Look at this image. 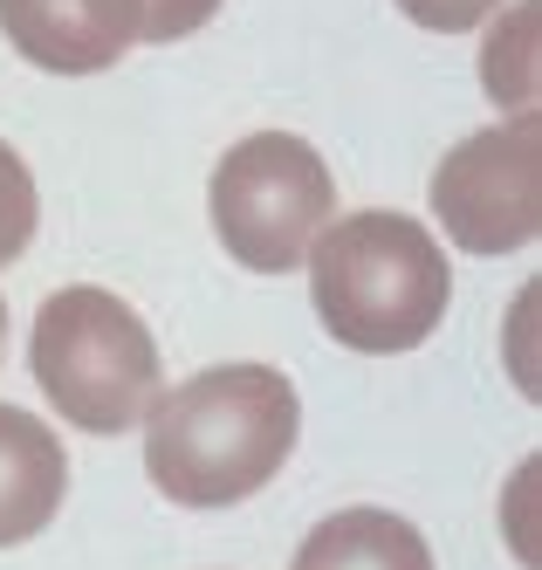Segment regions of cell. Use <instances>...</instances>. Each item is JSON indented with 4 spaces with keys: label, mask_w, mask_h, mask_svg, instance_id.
<instances>
[{
    "label": "cell",
    "mask_w": 542,
    "mask_h": 570,
    "mask_svg": "<svg viewBox=\"0 0 542 570\" xmlns=\"http://www.w3.org/2000/svg\"><path fill=\"white\" fill-rule=\"evenodd\" d=\"M145 474L179 509H234L288 468L303 399L275 364H206L145 405Z\"/></svg>",
    "instance_id": "cell-1"
},
{
    "label": "cell",
    "mask_w": 542,
    "mask_h": 570,
    "mask_svg": "<svg viewBox=\"0 0 542 570\" xmlns=\"http://www.w3.org/2000/svg\"><path fill=\"white\" fill-rule=\"evenodd\" d=\"M303 262H309L316 323L344 351H364V357L420 351L453 303V268L433 227L385 207L329 220Z\"/></svg>",
    "instance_id": "cell-2"
},
{
    "label": "cell",
    "mask_w": 542,
    "mask_h": 570,
    "mask_svg": "<svg viewBox=\"0 0 542 570\" xmlns=\"http://www.w3.org/2000/svg\"><path fill=\"white\" fill-rule=\"evenodd\" d=\"M28 372L41 399L76 426V433H124L145 420V405L158 399V337L151 323L110 296V289H56L35 309L28 331Z\"/></svg>",
    "instance_id": "cell-3"
},
{
    "label": "cell",
    "mask_w": 542,
    "mask_h": 570,
    "mask_svg": "<svg viewBox=\"0 0 542 570\" xmlns=\"http://www.w3.org/2000/svg\"><path fill=\"white\" fill-rule=\"evenodd\" d=\"M206 214H214L220 248L247 275H288L303 268L309 240L337 220V179H329L323 151L309 138L255 131L214 166Z\"/></svg>",
    "instance_id": "cell-4"
},
{
    "label": "cell",
    "mask_w": 542,
    "mask_h": 570,
    "mask_svg": "<svg viewBox=\"0 0 542 570\" xmlns=\"http://www.w3.org/2000/svg\"><path fill=\"white\" fill-rule=\"evenodd\" d=\"M433 220L461 255L529 248L542 234V117L535 110H515L440 158Z\"/></svg>",
    "instance_id": "cell-5"
},
{
    "label": "cell",
    "mask_w": 542,
    "mask_h": 570,
    "mask_svg": "<svg viewBox=\"0 0 542 570\" xmlns=\"http://www.w3.org/2000/svg\"><path fill=\"white\" fill-rule=\"evenodd\" d=\"M0 35L49 76H97L138 49V0H0Z\"/></svg>",
    "instance_id": "cell-6"
},
{
    "label": "cell",
    "mask_w": 542,
    "mask_h": 570,
    "mask_svg": "<svg viewBox=\"0 0 542 570\" xmlns=\"http://www.w3.org/2000/svg\"><path fill=\"white\" fill-rule=\"evenodd\" d=\"M69 502V446L49 420L0 405V550L41 537Z\"/></svg>",
    "instance_id": "cell-7"
},
{
    "label": "cell",
    "mask_w": 542,
    "mask_h": 570,
    "mask_svg": "<svg viewBox=\"0 0 542 570\" xmlns=\"http://www.w3.org/2000/svg\"><path fill=\"white\" fill-rule=\"evenodd\" d=\"M288 570H433V550L392 509H337L303 537Z\"/></svg>",
    "instance_id": "cell-8"
},
{
    "label": "cell",
    "mask_w": 542,
    "mask_h": 570,
    "mask_svg": "<svg viewBox=\"0 0 542 570\" xmlns=\"http://www.w3.org/2000/svg\"><path fill=\"white\" fill-rule=\"evenodd\" d=\"M535 28H542V8L535 0H509V8L487 14V42H481V90L487 104L515 117V110H535Z\"/></svg>",
    "instance_id": "cell-9"
},
{
    "label": "cell",
    "mask_w": 542,
    "mask_h": 570,
    "mask_svg": "<svg viewBox=\"0 0 542 570\" xmlns=\"http://www.w3.org/2000/svg\"><path fill=\"white\" fill-rule=\"evenodd\" d=\"M35 220H41V199H35V173L21 166V151L0 138V262L28 255L35 240Z\"/></svg>",
    "instance_id": "cell-10"
},
{
    "label": "cell",
    "mask_w": 542,
    "mask_h": 570,
    "mask_svg": "<svg viewBox=\"0 0 542 570\" xmlns=\"http://www.w3.org/2000/svg\"><path fill=\"white\" fill-rule=\"evenodd\" d=\"M220 14V0H138V42H186Z\"/></svg>",
    "instance_id": "cell-11"
},
{
    "label": "cell",
    "mask_w": 542,
    "mask_h": 570,
    "mask_svg": "<svg viewBox=\"0 0 542 570\" xmlns=\"http://www.w3.org/2000/svg\"><path fill=\"white\" fill-rule=\"evenodd\" d=\"M502 537L522 570H542V557H535V461H522L515 481L502 488Z\"/></svg>",
    "instance_id": "cell-12"
},
{
    "label": "cell",
    "mask_w": 542,
    "mask_h": 570,
    "mask_svg": "<svg viewBox=\"0 0 542 570\" xmlns=\"http://www.w3.org/2000/svg\"><path fill=\"white\" fill-rule=\"evenodd\" d=\"M494 8H509V0H398V14L412 28H433V35H467L481 28Z\"/></svg>",
    "instance_id": "cell-13"
},
{
    "label": "cell",
    "mask_w": 542,
    "mask_h": 570,
    "mask_svg": "<svg viewBox=\"0 0 542 570\" xmlns=\"http://www.w3.org/2000/svg\"><path fill=\"white\" fill-rule=\"evenodd\" d=\"M529 316H535V289H522V303H515V385H522V399H535V364H529Z\"/></svg>",
    "instance_id": "cell-14"
},
{
    "label": "cell",
    "mask_w": 542,
    "mask_h": 570,
    "mask_svg": "<svg viewBox=\"0 0 542 570\" xmlns=\"http://www.w3.org/2000/svg\"><path fill=\"white\" fill-rule=\"evenodd\" d=\"M0 351H8V303H0Z\"/></svg>",
    "instance_id": "cell-15"
}]
</instances>
